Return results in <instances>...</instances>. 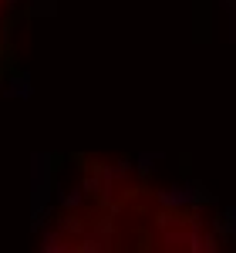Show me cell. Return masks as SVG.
Segmentation results:
<instances>
[{"instance_id": "6da1fadb", "label": "cell", "mask_w": 236, "mask_h": 253, "mask_svg": "<svg viewBox=\"0 0 236 253\" xmlns=\"http://www.w3.org/2000/svg\"><path fill=\"white\" fill-rule=\"evenodd\" d=\"M199 216L169 189L125 169H101L64 196L40 253H209Z\"/></svg>"}, {"instance_id": "7a4b0ae2", "label": "cell", "mask_w": 236, "mask_h": 253, "mask_svg": "<svg viewBox=\"0 0 236 253\" xmlns=\"http://www.w3.org/2000/svg\"><path fill=\"white\" fill-rule=\"evenodd\" d=\"M0 10H3V0H0Z\"/></svg>"}]
</instances>
